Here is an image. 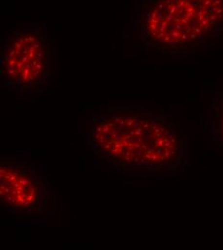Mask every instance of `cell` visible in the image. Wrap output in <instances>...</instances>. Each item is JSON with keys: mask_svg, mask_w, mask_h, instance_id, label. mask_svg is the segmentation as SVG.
<instances>
[{"mask_svg": "<svg viewBox=\"0 0 223 250\" xmlns=\"http://www.w3.org/2000/svg\"><path fill=\"white\" fill-rule=\"evenodd\" d=\"M89 145L105 165L147 171L190 164V138L174 117L159 109L118 108L91 117Z\"/></svg>", "mask_w": 223, "mask_h": 250, "instance_id": "cell-1", "label": "cell"}, {"mask_svg": "<svg viewBox=\"0 0 223 250\" xmlns=\"http://www.w3.org/2000/svg\"><path fill=\"white\" fill-rule=\"evenodd\" d=\"M132 30L156 52L198 54L223 36V0H138Z\"/></svg>", "mask_w": 223, "mask_h": 250, "instance_id": "cell-2", "label": "cell"}, {"mask_svg": "<svg viewBox=\"0 0 223 250\" xmlns=\"http://www.w3.org/2000/svg\"><path fill=\"white\" fill-rule=\"evenodd\" d=\"M58 72V51L45 26L17 24L0 40V80L10 94L24 97L44 93Z\"/></svg>", "mask_w": 223, "mask_h": 250, "instance_id": "cell-3", "label": "cell"}, {"mask_svg": "<svg viewBox=\"0 0 223 250\" xmlns=\"http://www.w3.org/2000/svg\"><path fill=\"white\" fill-rule=\"evenodd\" d=\"M1 206L14 215L53 214L56 200L49 175L32 162L4 158L0 163Z\"/></svg>", "mask_w": 223, "mask_h": 250, "instance_id": "cell-4", "label": "cell"}, {"mask_svg": "<svg viewBox=\"0 0 223 250\" xmlns=\"http://www.w3.org/2000/svg\"><path fill=\"white\" fill-rule=\"evenodd\" d=\"M207 125L213 141L223 151V88L212 97L207 111Z\"/></svg>", "mask_w": 223, "mask_h": 250, "instance_id": "cell-5", "label": "cell"}]
</instances>
